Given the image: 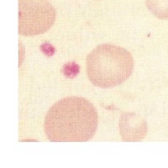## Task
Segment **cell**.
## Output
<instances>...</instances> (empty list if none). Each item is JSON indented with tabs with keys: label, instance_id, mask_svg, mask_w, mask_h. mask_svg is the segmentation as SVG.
Segmentation results:
<instances>
[{
	"label": "cell",
	"instance_id": "6",
	"mask_svg": "<svg viewBox=\"0 0 168 168\" xmlns=\"http://www.w3.org/2000/svg\"><path fill=\"white\" fill-rule=\"evenodd\" d=\"M78 67V66H76L75 63L67 64V65H65V67H64V70H70V71H68V72H64V73H65V75L67 76H70V77L72 78V76H75L76 74L77 73V72L72 71L73 69H75V67Z\"/></svg>",
	"mask_w": 168,
	"mask_h": 168
},
{
	"label": "cell",
	"instance_id": "5",
	"mask_svg": "<svg viewBox=\"0 0 168 168\" xmlns=\"http://www.w3.org/2000/svg\"><path fill=\"white\" fill-rule=\"evenodd\" d=\"M150 12L156 18L168 20V0H145Z\"/></svg>",
	"mask_w": 168,
	"mask_h": 168
},
{
	"label": "cell",
	"instance_id": "1",
	"mask_svg": "<svg viewBox=\"0 0 168 168\" xmlns=\"http://www.w3.org/2000/svg\"><path fill=\"white\" fill-rule=\"evenodd\" d=\"M95 106L82 97L61 98L48 109L44 131L52 142H83L91 140L98 129Z\"/></svg>",
	"mask_w": 168,
	"mask_h": 168
},
{
	"label": "cell",
	"instance_id": "3",
	"mask_svg": "<svg viewBox=\"0 0 168 168\" xmlns=\"http://www.w3.org/2000/svg\"><path fill=\"white\" fill-rule=\"evenodd\" d=\"M56 16V9L47 0H19V34H43L52 27Z\"/></svg>",
	"mask_w": 168,
	"mask_h": 168
},
{
	"label": "cell",
	"instance_id": "4",
	"mask_svg": "<svg viewBox=\"0 0 168 168\" xmlns=\"http://www.w3.org/2000/svg\"><path fill=\"white\" fill-rule=\"evenodd\" d=\"M118 129L123 140L139 141L145 137L147 123L141 116L133 112H123L118 120Z\"/></svg>",
	"mask_w": 168,
	"mask_h": 168
},
{
	"label": "cell",
	"instance_id": "2",
	"mask_svg": "<svg viewBox=\"0 0 168 168\" xmlns=\"http://www.w3.org/2000/svg\"><path fill=\"white\" fill-rule=\"evenodd\" d=\"M134 67L131 53L113 44L98 45L86 58L87 78L95 87L101 88H110L125 83Z\"/></svg>",
	"mask_w": 168,
	"mask_h": 168
}]
</instances>
